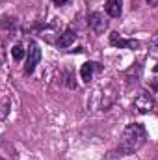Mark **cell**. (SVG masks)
Listing matches in <instances>:
<instances>
[{"label":"cell","mask_w":158,"mask_h":160,"mask_svg":"<svg viewBox=\"0 0 158 160\" xmlns=\"http://www.w3.org/2000/svg\"><path fill=\"white\" fill-rule=\"evenodd\" d=\"M56 6H67V4H71V0H52Z\"/></svg>","instance_id":"cell-13"},{"label":"cell","mask_w":158,"mask_h":160,"mask_svg":"<svg viewBox=\"0 0 158 160\" xmlns=\"http://www.w3.org/2000/svg\"><path fill=\"white\" fill-rule=\"evenodd\" d=\"M147 142V132H145V127L140 125V123H130L125 127L123 134H121V140H119V145L110 151V158H119V157H128V155H134L138 153Z\"/></svg>","instance_id":"cell-1"},{"label":"cell","mask_w":158,"mask_h":160,"mask_svg":"<svg viewBox=\"0 0 158 160\" xmlns=\"http://www.w3.org/2000/svg\"><path fill=\"white\" fill-rule=\"evenodd\" d=\"M87 22H89V28H91L95 34H102V32L106 30V26H108V22H106L104 15H102L101 11H91L89 17H87Z\"/></svg>","instance_id":"cell-5"},{"label":"cell","mask_w":158,"mask_h":160,"mask_svg":"<svg viewBox=\"0 0 158 160\" xmlns=\"http://www.w3.org/2000/svg\"><path fill=\"white\" fill-rule=\"evenodd\" d=\"M153 106H155L153 95L147 93V91H141V93L134 99V108H136L138 114H147V112L153 110Z\"/></svg>","instance_id":"cell-4"},{"label":"cell","mask_w":158,"mask_h":160,"mask_svg":"<svg viewBox=\"0 0 158 160\" xmlns=\"http://www.w3.org/2000/svg\"><path fill=\"white\" fill-rule=\"evenodd\" d=\"M104 9H106V13L110 17H119L123 13V2L121 0H106Z\"/></svg>","instance_id":"cell-9"},{"label":"cell","mask_w":158,"mask_h":160,"mask_svg":"<svg viewBox=\"0 0 158 160\" xmlns=\"http://www.w3.org/2000/svg\"><path fill=\"white\" fill-rule=\"evenodd\" d=\"M41 62V50L37 47L36 41H30L28 43V50H26V65H24V73L26 75H32L37 67V63Z\"/></svg>","instance_id":"cell-3"},{"label":"cell","mask_w":158,"mask_h":160,"mask_svg":"<svg viewBox=\"0 0 158 160\" xmlns=\"http://www.w3.org/2000/svg\"><path fill=\"white\" fill-rule=\"evenodd\" d=\"M11 56H13L15 62H21V60L24 58V50H22V47H21L19 43H15V45L11 47Z\"/></svg>","instance_id":"cell-10"},{"label":"cell","mask_w":158,"mask_h":160,"mask_svg":"<svg viewBox=\"0 0 158 160\" xmlns=\"http://www.w3.org/2000/svg\"><path fill=\"white\" fill-rule=\"evenodd\" d=\"M114 101H116V89H114L112 84L97 88L95 93H93V97H91V104L95 108H99V110H108Z\"/></svg>","instance_id":"cell-2"},{"label":"cell","mask_w":158,"mask_h":160,"mask_svg":"<svg viewBox=\"0 0 158 160\" xmlns=\"http://www.w3.org/2000/svg\"><path fill=\"white\" fill-rule=\"evenodd\" d=\"M110 45H112V47H117V48H136L140 43H138V41L125 39L123 36H119L117 32H114V34L110 36Z\"/></svg>","instance_id":"cell-7"},{"label":"cell","mask_w":158,"mask_h":160,"mask_svg":"<svg viewBox=\"0 0 158 160\" xmlns=\"http://www.w3.org/2000/svg\"><path fill=\"white\" fill-rule=\"evenodd\" d=\"M7 110H9V101H7V99H4V104H2V119H6Z\"/></svg>","instance_id":"cell-12"},{"label":"cell","mask_w":158,"mask_h":160,"mask_svg":"<svg viewBox=\"0 0 158 160\" xmlns=\"http://www.w3.org/2000/svg\"><path fill=\"white\" fill-rule=\"evenodd\" d=\"M77 32L75 30H65L60 38H58V41H56V45L60 47V48H67V47H71L75 41H77Z\"/></svg>","instance_id":"cell-8"},{"label":"cell","mask_w":158,"mask_h":160,"mask_svg":"<svg viewBox=\"0 0 158 160\" xmlns=\"http://www.w3.org/2000/svg\"><path fill=\"white\" fill-rule=\"evenodd\" d=\"M102 71V65L101 63H97V62H86L82 67H80V77H82V80L86 82V84H89L91 80H93V77L97 75V73H101Z\"/></svg>","instance_id":"cell-6"},{"label":"cell","mask_w":158,"mask_h":160,"mask_svg":"<svg viewBox=\"0 0 158 160\" xmlns=\"http://www.w3.org/2000/svg\"><path fill=\"white\" fill-rule=\"evenodd\" d=\"M149 2V6H158V0H147Z\"/></svg>","instance_id":"cell-14"},{"label":"cell","mask_w":158,"mask_h":160,"mask_svg":"<svg viewBox=\"0 0 158 160\" xmlns=\"http://www.w3.org/2000/svg\"><path fill=\"white\" fill-rule=\"evenodd\" d=\"M73 80H75V77H73V75H71V73L67 71V77H65V84H67V86H69L71 89H77V82H73Z\"/></svg>","instance_id":"cell-11"}]
</instances>
